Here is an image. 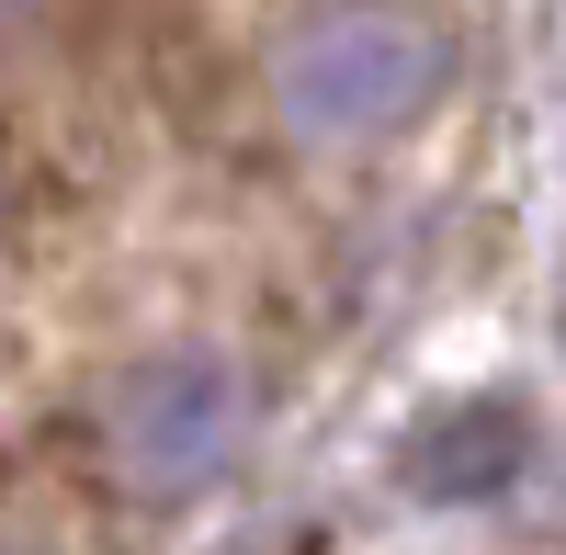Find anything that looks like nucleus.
<instances>
[{
	"mask_svg": "<svg viewBox=\"0 0 566 555\" xmlns=\"http://www.w3.org/2000/svg\"><path fill=\"white\" fill-rule=\"evenodd\" d=\"M250 442V386L227 375L216 352H159V363H125L91 408V465H103L125 499L148 511H181L205 499Z\"/></svg>",
	"mask_w": 566,
	"mask_h": 555,
	"instance_id": "f03ea898",
	"label": "nucleus"
},
{
	"mask_svg": "<svg viewBox=\"0 0 566 555\" xmlns=\"http://www.w3.org/2000/svg\"><path fill=\"white\" fill-rule=\"evenodd\" d=\"M453 91V23L419 0H328L283 34L272 114L295 148H374Z\"/></svg>",
	"mask_w": 566,
	"mask_h": 555,
	"instance_id": "f257e3e1",
	"label": "nucleus"
}]
</instances>
